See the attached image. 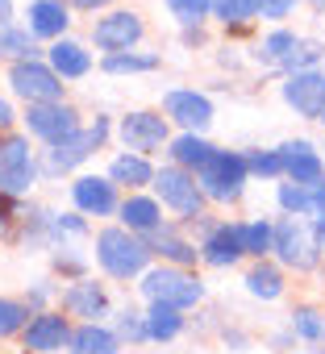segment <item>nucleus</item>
I'll list each match as a JSON object with an SVG mask.
<instances>
[{
  "label": "nucleus",
  "instance_id": "nucleus-1",
  "mask_svg": "<svg viewBox=\"0 0 325 354\" xmlns=\"http://www.w3.org/2000/svg\"><path fill=\"white\" fill-rule=\"evenodd\" d=\"M96 259L113 279H133L150 263V246L133 238V230H100L96 234Z\"/></svg>",
  "mask_w": 325,
  "mask_h": 354
},
{
  "label": "nucleus",
  "instance_id": "nucleus-2",
  "mask_svg": "<svg viewBox=\"0 0 325 354\" xmlns=\"http://www.w3.org/2000/svg\"><path fill=\"white\" fill-rule=\"evenodd\" d=\"M246 175H250V167H246L242 154L213 150L209 162L196 171V184H201V192L213 196V201H238L242 188H246Z\"/></svg>",
  "mask_w": 325,
  "mask_h": 354
},
{
  "label": "nucleus",
  "instance_id": "nucleus-3",
  "mask_svg": "<svg viewBox=\"0 0 325 354\" xmlns=\"http://www.w3.org/2000/svg\"><path fill=\"white\" fill-rule=\"evenodd\" d=\"M271 250L279 254L284 267H296V271H313L317 259H321V238L313 225H304L300 217H284L275 225V238H271Z\"/></svg>",
  "mask_w": 325,
  "mask_h": 354
},
{
  "label": "nucleus",
  "instance_id": "nucleus-4",
  "mask_svg": "<svg viewBox=\"0 0 325 354\" xmlns=\"http://www.w3.org/2000/svg\"><path fill=\"white\" fill-rule=\"evenodd\" d=\"M142 292H146L150 304H176V308H188V304L205 300V283L192 279L180 267H154V271H146Z\"/></svg>",
  "mask_w": 325,
  "mask_h": 354
},
{
  "label": "nucleus",
  "instance_id": "nucleus-5",
  "mask_svg": "<svg viewBox=\"0 0 325 354\" xmlns=\"http://www.w3.org/2000/svg\"><path fill=\"white\" fill-rule=\"evenodd\" d=\"M154 192H158V201L167 205V209H176L180 217H201V205H205V192H201V184H196V175H188V167H162V171H154Z\"/></svg>",
  "mask_w": 325,
  "mask_h": 354
},
{
  "label": "nucleus",
  "instance_id": "nucleus-6",
  "mask_svg": "<svg viewBox=\"0 0 325 354\" xmlns=\"http://www.w3.org/2000/svg\"><path fill=\"white\" fill-rule=\"evenodd\" d=\"M9 84L21 100L38 104V100H59L63 96V75L50 67V63H38V59H17L13 71H9Z\"/></svg>",
  "mask_w": 325,
  "mask_h": 354
},
{
  "label": "nucleus",
  "instance_id": "nucleus-7",
  "mask_svg": "<svg viewBox=\"0 0 325 354\" xmlns=\"http://www.w3.org/2000/svg\"><path fill=\"white\" fill-rule=\"evenodd\" d=\"M117 138H121V146L133 150V154H154V150H162V142H167V117L146 113V109L125 113V117L117 121Z\"/></svg>",
  "mask_w": 325,
  "mask_h": 354
},
{
  "label": "nucleus",
  "instance_id": "nucleus-8",
  "mask_svg": "<svg viewBox=\"0 0 325 354\" xmlns=\"http://www.w3.org/2000/svg\"><path fill=\"white\" fill-rule=\"evenodd\" d=\"M34 184V154L26 138H9L0 146V196H21Z\"/></svg>",
  "mask_w": 325,
  "mask_h": 354
},
{
  "label": "nucleus",
  "instance_id": "nucleus-9",
  "mask_svg": "<svg viewBox=\"0 0 325 354\" xmlns=\"http://www.w3.org/2000/svg\"><path fill=\"white\" fill-rule=\"evenodd\" d=\"M284 104H288L292 113L308 117V121H321V113H325V75H321L317 67L292 71L288 84H284Z\"/></svg>",
  "mask_w": 325,
  "mask_h": 354
},
{
  "label": "nucleus",
  "instance_id": "nucleus-10",
  "mask_svg": "<svg viewBox=\"0 0 325 354\" xmlns=\"http://www.w3.org/2000/svg\"><path fill=\"white\" fill-rule=\"evenodd\" d=\"M162 113H167V121L184 125L188 133H205V129L213 125V104H209V96L196 92V88H176V92H167V96H162Z\"/></svg>",
  "mask_w": 325,
  "mask_h": 354
},
{
  "label": "nucleus",
  "instance_id": "nucleus-11",
  "mask_svg": "<svg viewBox=\"0 0 325 354\" xmlns=\"http://www.w3.org/2000/svg\"><path fill=\"white\" fill-rule=\"evenodd\" d=\"M26 125H30V133H38L42 142H59V138H67V133L80 129V113L67 109V104H59V100H38V104H30Z\"/></svg>",
  "mask_w": 325,
  "mask_h": 354
},
{
  "label": "nucleus",
  "instance_id": "nucleus-12",
  "mask_svg": "<svg viewBox=\"0 0 325 354\" xmlns=\"http://www.w3.org/2000/svg\"><path fill=\"white\" fill-rule=\"evenodd\" d=\"M142 34H146V26H142V17L138 13H129V9H121V13H109V17H100L96 26H92V38H96V46L100 50H129V46H138L142 42Z\"/></svg>",
  "mask_w": 325,
  "mask_h": 354
},
{
  "label": "nucleus",
  "instance_id": "nucleus-13",
  "mask_svg": "<svg viewBox=\"0 0 325 354\" xmlns=\"http://www.w3.org/2000/svg\"><path fill=\"white\" fill-rule=\"evenodd\" d=\"M242 254H246L242 221H234V225H217V230H209V238L201 242V259H205L209 267H234Z\"/></svg>",
  "mask_w": 325,
  "mask_h": 354
},
{
  "label": "nucleus",
  "instance_id": "nucleus-14",
  "mask_svg": "<svg viewBox=\"0 0 325 354\" xmlns=\"http://www.w3.org/2000/svg\"><path fill=\"white\" fill-rule=\"evenodd\" d=\"M279 154H284V175L288 180H296V184H321L325 180V162H321L313 142H284Z\"/></svg>",
  "mask_w": 325,
  "mask_h": 354
},
{
  "label": "nucleus",
  "instance_id": "nucleus-15",
  "mask_svg": "<svg viewBox=\"0 0 325 354\" xmlns=\"http://www.w3.org/2000/svg\"><path fill=\"white\" fill-rule=\"evenodd\" d=\"M63 342H71V329H67V317H59V313H38L26 325V350H34V354L63 350Z\"/></svg>",
  "mask_w": 325,
  "mask_h": 354
},
{
  "label": "nucleus",
  "instance_id": "nucleus-16",
  "mask_svg": "<svg viewBox=\"0 0 325 354\" xmlns=\"http://www.w3.org/2000/svg\"><path fill=\"white\" fill-rule=\"evenodd\" d=\"M71 196H75L80 213H92V217H109V213H117L113 180H96V175H84V180L71 184Z\"/></svg>",
  "mask_w": 325,
  "mask_h": 354
},
{
  "label": "nucleus",
  "instance_id": "nucleus-17",
  "mask_svg": "<svg viewBox=\"0 0 325 354\" xmlns=\"http://www.w3.org/2000/svg\"><path fill=\"white\" fill-rule=\"evenodd\" d=\"M96 146H100V142L92 138V129H88V133H80V129H75V133H67V138L50 142L46 167H50L55 175H59V171H71V167H80V162H84V158H88V154L96 150Z\"/></svg>",
  "mask_w": 325,
  "mask_h": 354
},
{
  "label": "nucleus",
  "instance_id": "nucleus-18",
  "mask_svg": "<svg viewBox=\"0 0 325 354\" xmlns=\"http://www.w3.org/2000/svg\"><path fill=\"white\" fill-rule=\"evenodd\" d=\"M67 5L63 0H34L30 5V34L34 38H63L67 30Z\"/></svg>",
  "mask_w": 325,
  "mask_h": 354
},
{
  "label": "nucleus",
  "instance_id": "nucleus-19",
  "mask_svg": "<svg viewBox=\"0 0 325 354\" xmlns=\"http://www.w3.org/2000/svg\"><path fill=\"white\" fill-rule=\"evenodd\" d=\"M50 67H55L63 80H84V75L92 71V55H88L80 42H71V38H59V42L50 46Z\"/></svg>",
  "mask_w": 325,
  "mask_h": 354
},
{
  "label": "nucleus",
  "instance_id": "nucleus-20",
  "mask_svg": "<svg viewBox=\"0 0 325 354\" xmlns=\"http://www.w3.org/2000/svg\"><path fill=\"white\" fill-rule=\"evenodd\" d=\"M63 308L67 313H75V317H88V321H96V317H104V308H109V300H104V292L96 288V283H71L67 292H63Z\"/></svg>",
  "mask_w": 325,
  "mask_h": 354
},
{
  "label": "nucleus",
  "instance_id": "nucleus-21",
  "mask_svg": "<svg viewBox=\"0 0 325 354\" xmlns=\"http://www.w3.org/2000/svg\"><path fill=\"white\" fill-rule=\"evenodd\" d=\"M117 350H121V337L96 321H88L71 333V354H117Z\"/></svg>",
  "mask_w": 325,
  "mask_h": 354
},
{
  "label": "nucleus",
  "instance_id": "nucleus-22",
  "mask_svg": "<svg viewBox=\"0 0 325 354\" xmlns=\"http://www.w3.org/2000/svg\"><path fill=\"white\" fill-rule=\"evenodd\" d=\"M109 180H113V184H125V188H142V184H154V167L146 162V154L125 150V154H117V158H113Z\"/></svg>",
  "mask_w": 325,
  "mask_h": 354
},
{
  "label": "nucleus",
  "instance_id": "nucleus-23",
  "mask_svg": "<svg viewBox=\"0 0 325 354\" xmlns=\"http://www.w3.org/2000/svg\"><path fill=\"white\" fill-rule=\"evenodd\" d=\"M121 221H125V230H133V234H154V230L162 225L158 201H150V196H129V201L121 205Z\"/></svg>",
  "mask_w": 325,
  "mask_h": 354
},
{
  "label": "nucleus",
  "instance_id": "nucleus-24",
  "mask_svg": "<svg viewBox=\"0 0 325 354\" xmlns=\"http://www.w3.org/2000/svg\"><path fill=\"white\" fill-rule=\"evenodd\" d=\"M180 329H184V317H180L176 304H150V313H146V337L171 342Z\"/></svg>",
  "mask_w": 325,
  "mask_h": 354
},
{
  "label": "nucleus",
  "instance_id": "nucleus-25",
  "mask_svg": "<svg viewBox=\"0 0 325 354\" xmlns=\"http://www.w3.org/2000/svg\"><path fill=\"white\" fill-rule=\"evenodd\" d=\"M213 150H217V146H209L201 133H188V129L171 142V158H176L180 167H192V171H201V167L209 162V154H213Z\"/></svg>",
  "mask_w": 325,
  "mask_h": 354
},
{
  "label": "nucleus",
  "instance_id": "nucleus-26",
  "mask_svg": "<svg viewBox=\"0 0 325 354\" xmlns=\"http://www.w3.org/2000/svg\"><path fill=\"white\" fill-rule=\"evenodd\" d=\"M279 209L292 217H313L317 213V184H279Z\"/></svg>",
  "mask_w": 325,
  "mask_h": 354
},
{
  "label": "nucleus",
  "instance_id": "nucleus-27",
  "mask_svg": "<svg viewBox=\"0 0 325 354\" xmlns=\"http://www.w3.org/2000/svg\"><path fill=\"white\" fill-rule=\"evenodd\" d=\"M246 292L254 300H279L284 296V271L271 267V263H259L250 275H246Z\"/></svg>",
  "mask_w": 325,
  "mask_h": 354
},
{
  "label": "nucleus",
  "instance_id": "nucleus-28",
  "mask_svg": "<svg viewBox=\"0 0 325 354\" xmlns=\"http://www.w3.org/2000/svg\"><path fill=\"white\" fill-rule=\"evenodd\" d=\"M34 34L30 30H13L0 26V59H34Z\"/></svg>",
  "mask_w": 325,
  "mask_h": 354
},
{
  "label": "nucleus",
  "instance_id": "nucleus-29",
  "mask_svg": "<svg viewBox=\"0 0 325 354\" xmlns=\"http://www.w3.org/2000/svg\"><path fill=\"white\" fill-rule=\"evenodd\" d=\"M150 250H162V259H171V263H196V246L192 242H184V238H176V234H167V230H154V246Z\"/></svg>",
  "mask_w": 325,
  "mask_h": 354
},
{
  "label": "nucleus",
  "instance_id": "nucleus-30",
  "mask_svg": "<svg viewBox=\"0 0 325 354\" xmlns=\"http://www.w3.org/2000/svg\"><path fill=\"white\" fill-rule=\"evenodd\" d=\"M158 67V55H129V50H113L104 59V71L109 75H133V71H154Z\"/></svg>",
  "mask_w": 325,
  "mask_h": 354
},
{
  "label": "nucleus",
  "instance_id": "nucleus-31",
  "mask_svg": "<svg viewBox=\"0 0 325 354\" xmlns=\"http://www.w3.org/2000/svg\"><path fill=\"white\" fill-rule=\"evenodd\" d=\"M213 17L225 26H246L250 17H259V0H213Z\"/></svg>",
  "mask_w": 325,
  "mask_h": 354
},
{
  "label": "nucleus",
  "instance_id": "nucleus-32",
  "mask_svg": "<svg viewBox=\"0 0 325 354\" xmlns=\"http://www.w3.org/2000/svg\"><path fill=\"white\" fill-rule=\"evenodd\" d=\"M321 59H325V46H321V42H313V38L300 42V38H296V46H292L279 63H284L288 71H308V67H317Z\"/></svg>",
  "mask_w": 325,
  "mask_h": 354
},
{
  "label": "nucleus",
  "instance_id": "nucleus-33",
  "mask_svg": "<svg viewBox=\"0 0 325 354\" xmlns=\"http://www.w3.org/2000/svg\"><path fill=\"white\" fill-rule=\"evenodd\" d=\"M167 9L180 26H201L213 13V0H167Z\"/></svg>",
  "mask_w": 325,
  "mask_h": 354
},
{
  "label": "nucleus",
  "instance_id": "nucleus-34",
  "mask_svg": "<svg viewBox=\"0 0 325 354\" xmlns=\"http://www.w3.org/2000/svg\"><path fill=\"white\" fill-rule=\"evenodd\" d=\"M271 238H275V225L271 221H250V225H242V242H246V254H267L271 250Z\"/></svg>",
  "mask_w": 325,
  "mask_h": 354
},
{
  "label": "nucleus",
  "instance_id": "nucleus-35",
  "mask_svg": "<svg viewBox=\"0 0 325 354\" xmlns=\"http://www.w3.org/2000/svg\"><path fill=\"white\" fill-rule=\"evenodd\" d=\"M292 329H296L300 337H308V342H321V337H325V317H321L317 308H296V313H292Z\"/></svg>",
  "mask_w": 325,
  "mask_h": 354
},
{
  "label": "nucleus",
  "instance_id": "nucleus-36",
  "mask_svg": "<svg viewBox=\"0 0 325 354\" xmlns=\"http://www.w3.org/2000/svg\"><path fill=\"white\" fill-rule=\"evenodd\" d=\"M246 167H250L254 175L275 180V175H284V154H279V150H250V154H246Z\"/></svg>",
  "mask_w": 325,
  "mask_h": 354
},
{
  "label": "nucleus",
  "instance_id": "nucleus-37",
  "mask_svg": "<svg viewBox=\"0 0 325 354\" xmlns=\"http://www.w3.org/2000/svg\"><path fill=\"white\" fill-rule=\"evenodd\" d=\"M296 46V34H288V30H275V34H267L263 42H259V59H267V63H279L288 50Z\"/></svg>",
  "mask_w": 325,
  "mask_h": 354
},
{
  "label": "nucleus",
  "instance_id": "nucleus-38",
  "mask_svg": "<svg viewBox=\"0 0 325 354\" xmlns=\"http://www.w3.org/2000/svg\"><path fill=\"white\" fill-rule=\"evenodd\" d=\"M26 304H17V300H5L0 296V337H9V333H17V329H26Z\"/></svg>",
  "mask_w": 325,
  "mask_h": 354
},
{
  "label": "nucleus",
  "instance_id": "nucleus-39",
  "mask_svg": "<svg viewBox=\"0 0 325 354\" xmlns=\"http://www.w3.org/2000/svg\"><path fill=\"white\" fill-rule=\"evenodd\" d=\"M296 5H300V0H259V17L263 21H284Z\"/></svg>",
  "mask_w": 325,
  "mask_h": 354
},
{
  "label": "nucleus",
  "instance_id": "nucleus-40",
  "mask_svg": "<svg viewBox=\"0 0 325 354\" xmlns=\"http://www.w3.org/2000/svg\"><path fill=\"white\" fill-rule=\"evenodd\" d=\"M117 329H121V337H133V342H142V337H146V317H138V313H125V317L117 321Z\"/></svg>",
  "mask_w": 325,
  "mask_h": 354
},
{
  "label": "nucleus",
  "instance_id": "nucleus-41",
  "mask_svg": "<svg viewBox=\"0 0 325 354\" xmlns=\"http://www.w3.org/2000/svg\"><path fill=\"white\" fill-rule=\"evenodd\" d=\"M13 125V109H9V100H0V129H9Z\"/></svg>",
  "mask_w": 325,
  "mask_h": 354
},
{
  "label": "nucleus",
  "instance_id": "nucleus-42",
  "mask_svg": "<svg viewBox=\"0 0 325 354\" xmlns=\"http://www.w3.org/2000/svg\"><path fill=\"white\" fill-rule=\"evenodd\" d=\"M13 21V0H0V26Z\"/></svg>",
  "mask_w": 325,
  "mask_h": 354
},
{
  "label": "nucleus",
  "instance_id": "nucleus-43",
  "mask_svg": "<svg viewBox=\"0 0 325 354\" xmlns=\"http://www.w3.org/2000/svg\"><path fill=\"white\" fill-rule=\"evenodd\" d=\"M71 5H75V9H104L109 0H71Z\"/></svg>",
  "mask_w": 325,
  "mask_h": 354
},
{
  "label": "nucleus",
  "instance_id": "nucleus-44",
  "mask_svg": "<svg viewBox=\"0 0 325 354\" xmlns=\"http://www.w3.org/2000/svg\"><path fill=\"white\" fill-rule=\"evenodd\" d=\"M313 230H317V238H321V246H325V217H317V225H313Z\"/></svg>",
  "mask_w": 325,
  "mask_h": 354
},
{
  "label": "nucleus",
  "instance_id": "nucleus-45",
  "mask_svg": "<svg viewBox=\"0 0 325 354\" xmlns=\"http://www.w3.org/2000/svg\"><path fill=\"white\" fill-rule=\"evenodd\" d=\"M321 121H325V113H321Z\"/></svg>",
  "mask_w": 325,
  "mask_h": 354
},
{
  "label": "nucleus",
  "instance_id": "nucleus-46",
  "mask_svg": "<svg viewBox=\"0 0 325 354\" xmlns=\"http://www.w3.org/2000/svg\"><path fill=\"white\" fill-rule=\"evenodd\" d=\"M321 5H325V0H321Z\"/></svg>",
  "mask_w": 325,
  "mask_h": 354
}]
</instances>
